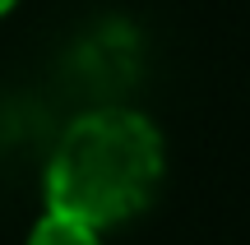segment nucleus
I'll return each mask as SVG.
<instances>
[{"label":"nucleus","mask_w":250,"mask_h":245,"mask_svg":"<svg viewBox=\"0 0 250 245\" xmlns=\"http://www.w3.org/2000/svg\"><path fill=\"white\" fill-rule=\"evenodd\" d=\"M162 181V134L148 116L102 107L70 120L46 162V213L102 231L134 218Z\"/></svg>","instance_id":"nucleus-1"},{"label":"nucleus","mask_w":250,"mask_h":245,"mask_svg":"<svg viewBox=\"0 0 250 245\" xmlns=\"http://www.w3.org/2000/svg\"><path fill=\"white\" fill-rule=\"evenodd\" d=\"M28 245H102V231L61 218V213H42V222L28 231Z\"/></svg>","instance_id":"nucleus-2"},{"label":"nucleus","mask_w":250,"mask_h":245,"mask_svg":"<svg viewBox=\"0 0 250 245\" xmlns=\"http://www.w3.org/2000/svg\"><path fill=\"white\" fill-rule=\"evenodd\" d=\"M9 5H14V0H0V14H5V9H9Z\"/></svg>","instance_id":"nucleus-3"}]
</instances>
